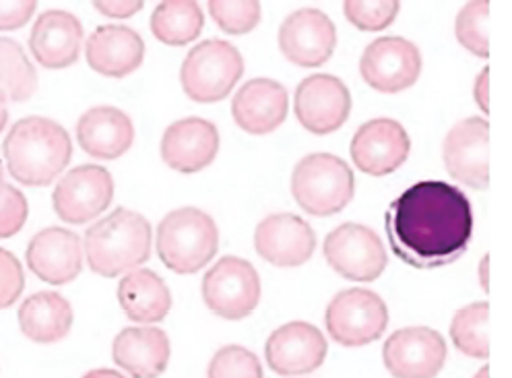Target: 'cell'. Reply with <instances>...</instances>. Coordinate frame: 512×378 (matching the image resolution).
Wrapping results in <instances>:
<instances>
[{
  "mask_svg": "<svg viewBox=\"0 0 512 378\" xmlns=\"http://www.w3.org/2000/svg\"><path fill=\"white\" fill-rule=\"evenodd\" d=\"M384 230L405 265L440 269L465 255L473 236L471 203L453 184L424 180L389 205Z\"/></svg>",
  "mask_w": 512,
  "mask_h": 378,
  "instance_id": "cell-1",
  "label": "cell"
},
{
  "mask_svg": "<svg viewBox=\"0 0 512 378\" xmlns=\"http://www.w3.org/2000/svg\"><path fill=\"white\" fill-rule=\"evenodd\" d=\"M5 164L11 176L25 186H48L73 155V143L64 126L44 116H27L13 124L5 143Z\"/></svg>",
  "mask_w": 512,
  "mask_h": 378,
  "instance_id": "cell-2",
  "label": "cell"
},
{
  "mask_svg": "<svg viewBox=\"0 0 512 378\" xmlns=\"http://www.w3.org/2000/svg\"><path fill=\"white\" fill-rule=\"evenodd\" d=\"M83 250L89 269L102 277L139 269L151 257V224L141 213L118 207L85 232Z\"/></svg>",
  "mask_w": 512,
  "mask_h": 378,
  "instance_id": "cell-3",
  "label": "cell"
},
{
  "mask_svg": "<svg viewBox=\"0 0 512 378\" xmlns=\"http://www.w3.org/2000/svg\"><path fill=\"white\" fill-rule=\"evenodd\" d=\"M155 246L168 269L192 275L215 259L219 230L209 213L197 207H182L159 222Z\"/></svg>",
  "mask_w": 512,
  "mask_h": 378,
  "instance_id": "cell-4",
  "label": "cell"
},
{
  "mask_svg": "<svg viewBox=\"0 0 512 378\" xmlns=\"http://www.w3.org/2000/svg\"><path fill=\"white\" fill-rule=\"evenodd\" d=\"M356 178L337 155L312 153L294 168L292 193L310 215L329 217L343 211L354 199Z\"/></svg>",
  "mask_w": 512,
  "mask_h": 378,
  "instance_id": "cell-5",
  "label": "cell"
},
{
  "mask_svg": "<svg viewBox=\"0 0 512 378\" xmlns=\"http://www.w3.org/2000/svg\"><path fill=\"white\" fill-rule=\"evenodd\" d=\"M244 73V58L226 40H207L192 48L180 69V83L192 102L213 104L228 98Z\"/></svg>",
  "mask_w": 512,
  "mask_h": 378,
  "instance_id": "cell-6",
  "label": "cell"
},
{
  "mask_svg": "<svg viewBox=\"0 0 512 378\" xmlns=\"http://www.w3.org/2000/svg\"><path fill=\"white\" fill-rule=\"evenodd\" d=\"M325 325L331 339L343 348H362L380 339L389 325V310L378 294L351 288L329 302Z\"/></svg>",
  "mask_w": 512,
  "mask_h": 378,
  "instance_id": "cell-7",
  "label": "cell"
},
{
  "mask_svg": "<svg viewBox=\"0 0 512 378\" xmlns=\"http://www.w3.org/2000/svg\"><path fill=\"white\" fill-rule=\"evenodd\" d=\"M203 300L221 319H246L261 302L259 273L240 257H223L203 277Z\"/></svg>",
  "mask_w": 512,
  "mask_h": 378,
  "instance_id": "cell-8",
  "label": "cell"
},
{
  "mask_svg": "<svg viewBox=\"0 0 512 378\" xmlns=\"http://www.w3.org/2000/svg\"><path fill=\"white\" fill-rule=\"evenodd\" d=\"M114 199V178L104 166H79L64 174L52 195V205L62 222L81 226L104 213Z\"/></svg>",
  "mask_w": 512,
  "mask_h": 378,
  "instance_id": "cell-9",
  "label": "cell"
},
{
  "mask_svg": "<svg viewBox=\"0 0 512 378\" xmlns=\"http://www.w3.org/2000/svg\"><path fill=\"white\" fill-rule=\"evenodd\" d=\"M327 263L345 279L374 281L387 269V250L378 234L360 224H343L325 240Z\"/></svg>",
  "mask_w": 512,
  "mask_h": 378,
  "instance_id": "cell-10",
  "label": "cell"
},
{
  "mask_svg": "<svg viewBox=\"0 0 512 378\" xmlns=\"http://www.w3.org/2000/svg\"><path fill=\"white\" fill-rule=\"evenodd\" d=\"M420 73V50L405 38L387 36L374 40L360 58L362 79L380 93H397L409 89L420 79Z\"/></svg>",
  "mask_w": 512,
  "mask_h": 378,
  "instance_id": "cell-11",
  "label": "cell"
},
{
  "mask_svg": "<svg viewBox=\"0 0 512 378\" xmlns=\"http://www.w3.org/2000/svg\"><path fill=\"white\" fill-rule=\"evenodd\" d=\"M488 139L490 124L479 116L457 122L444 139L442 157L446 172L473 191H484L490 184Z\"/></svg>",
  "mask_w": 512,
  "mask_h": 378,
  "instance_id": "cell-12",
  "label": "cell"
},
{
  "mask_svg": "<svg viewBox=\"0 0 512 378\" xmlns=\"http://www.w3.org/2000/svg\"><path fill=\"white\" fill-rule=\"evenodd\" d=\"M294 110L298 122L314 135H331L347 122L351 96L347 85L333 75L306 77L298 89Z\"/></svg>",
  "mask_w": 512,
  "mask_h": 378,
  "instance_id": "cell-13",
  "label": "cell"
},
{
  "mask_svg": "<svg viewBox=\"0 0 512 378\" xmlns=\"http://www.w3.org/2000/svg\"><path fill=\"white\" fill-rule=\"evenodd\" d=\"M444 337L428 327L395 331L384 343V366L395 378H436L446 362Z\"/></svg>",
  "mask_w": 512,
  "mask_h": 378,
  "instance_id": "cell-14",
  "label": "cell"
},
{
  "mask_svg": "<svg viewBox=\"0 0 512 378\" xmlns=\"http://www.w3.org/2000/svg\"><path fill=\"white\" fill-rule=\"evenodd\" d=\"M337 34L333 21L316 9L292 13L279 27V48L296 67H323L333 56Z\"/></svg>",
  "mask_w": 512,
  "mask_h": 378,
  "instance_id": "cell-15",
  "label": "cell"
},
{
  "mask_svg": "<svg viewBox=\"0 0 512 378\" xmlns=\"http://www.w3.org/2000/svg\"><path fill=\"white\" fill-rule=\"evenodd\" d=\"M409 151V135L393 118H374L362 124L351 141V160L370 176L393 174L405 164Z\"/></svg>",
  "mask_w": 512,
  "mask_h": 378,
  "instance_id": "cell-16",
  "label": "cell"
},
{
  "mask_svg": "<svg viewBox=\"0 0 512 378\" xmlns=\"http://www.w3.org/2000/svg\"><path fill=\"white\" fill-rule=\"evenodd\" d=\"M329 352L325 335L310 323H287L271 333L265 358L281 376H302L323 366Z\"/></svg>",
  "mask_w": 512,
  "mask_h": 378,
  "instance_id": "cell-17",
  "label": "cell"
},
{
  "mask_svg": "<svg viewBox=\"0 0 512 378\" xmlns=\"http://www.w3.org/2000/svg\"><path fill=\"white\" fill-rule=\"evenodd\" d=\"M254 246L275 267H300L314 255L316 236L308 222L294 213H273L256 226Z\"/></svg>",
  "mask_w": 512,
  "mask_h": 378,
  "instance_id": "cell-18",
  "label": "cell"
},
{
  "mask_svg": "<svg viewBox=\"0 0 512 378\" xmlns=\"http://www.w3.org/2000/svg\"><path fill=\"white\" fill-rule=\"evenodd\" d=\"M27 267L50 286H64L83 269L81 238L67 228L40 230L27 244Z\"/></svg>",
  "mask_w": 512,
  "mask_h": 378,
  "instance_id": "cell-19",
  "label": "cell"
},
{
  "mask_svg": "<svg viewBox=\"0 0 512 378\" xmlns=\"http://www.w3.org/2000/svg\"><path fill=\"white\" fill-rule=\"evenodd\" d=\"M162 160L176 172L197 174L213 164L219 151L217 126L205 118H182L162 137Z\"/></svg>",
  "mask_w": 512,
  "mask_h": 378,
  "instance_id": "cell-20",
  "label": "cell"
},
{
  "mask_svg": "<svg viewBox=\"0 0 512 378\" xmlns=\"http://www.w3.org/2000/svg\"><path fill=\"white\" fill-rule=\"evenodd\" d=\"M83 48V25L67 11L42 13L29 34V52L44 69L73 67Z\"/></svg>",
  "mask_w": 512,
  "mask_h": 378,
  "instance_id": "cell-21",
  "label": "cell"
},
{
  "mask_svg": "<svg viewBox=\"0 0 512 378\" xmlns=\"http://www.w3.org/2000/svg\"><path fill=\"white\" fill-rule=\"evenodd\" d=\"M85 58L95 73L124 79L143 65L145 42L126 25H102L89 36Z\"/></svg>",
  "mask_w": 512,
  "mask_h": 378,
  "instance_id": "cell-22",
  "label": "cell"
},
{
  "mask_svg": "<svg viewBox=\"0 0 512 378\" xmlns=\"http://www.w3.org/2000/svg\"><path fill=\"white\" fill-rule=\"evenodd\" d=\"M290 100L281 83L252 79L240 87L232 102L236 124L248 135H269L283 124Z\"/></svg>",
  "mask_w": 512,
  "mask_h": 378,
  "instance_id": "cell-23",
  "label": "cell"
},
{
  "mask_svg": "<svg viewBox=\"0 0 512 378\" xmlns=\"http://www.w3.org/2000/svg\"><path fill=\"white\" fill-rule=\"evenodd\" d=\"M112 358L133 378H159L170 362V337L157 327L122 329L112 343Z\"/></svg>",
  "mask_w": 512,
  "mask_h": 378,
  "instance_id": "cell-24",
  "label": "cell"
},
{
  "mask_svg": "<svg viewBox=\"0 0 512 378\" xmlns=\"http://www.w3.org/2000/svg\"><path fill=\"white\" fill-rule=\"evenodd\" d=\"M77 141L91 157L116 160L133 147L135 124L118 108H91L77 122Z\"/></svg>",
  "mask_w": 512,
  "mask_h": 378,
  "instance_id": "cell-25",
  "label": "cell"
},
{
  "mask_svg": "<svg viewBox=\"0 0 512 378\" xmlns=\"http://www.w3.org/2000/svg\"><path fill=\"white\" fill-rule=\"evenodd\" d=\"M118 302L135 323H159L168 317L172 294L166 281L151 269L128 271L118 283Z\"/></svg>",
  "mask_w": 512,
  "mask_h": 378,
  "instance_id": "cell-26",
  "label": "cell"
},
{
  "mask_svg": "<svg viewBox=\"0 0 512 378\" xmlns=\"http://www.w3.org/2000/svg\"><path fill=\"white\" fill-rule=\"evenodd\" d=\"M17 319L27 339L50 345L69 335L73 308L67 298L56 292H38L21 304Z\"/></svg>",
  "mask_w": 512,
  "mask_h": 378,
  "instance_id": "cell-27",
  "label": "cell"
},
{
  "mask_svg": "<svg viewBox=\"0 0 512 378\" xmlns=\"http://www.w3.org/2000/svg\"><path fill=\"white\" fill-rule=\"evenodd\" d=\"M205 23L195 0H168L159 3L151 15L153 36L166 46H186L195 42Z\"/></svg>",
  "mask_w": 512,
  "mask_h": 378,
  "instance_id": "cell-28",
  "label": "cell"
},
{
  "mask_svg": "<svg viewBox=\"0 0 512 378\" xmlns=\"http://www.w3.org/2000/svg\"><path fill=\"white\" fill-rule=\"evenodd\" d=\"M0 89L9 102H27L38 89V73L19 42L0 36Z\"/></svg>",
  "mask_w": 512,
  "mask_h": 378,
  "instance_id": "cell-29",
  "label": "cell"
},
{
  "mask_svg": "<svg viewBox=\"0 0 512 378\" xmlns=\"http://www.w3.org/2000/svg\"><path fill=\"white\" fill-rule=\"evenodd\" d=\"M488 317V302H473L455 314L451 323V339L459 352L477 360H486L490 356Z\"/></svg>",
  "mask_w": 512,
  "mask_h": 378,
  "instance_id": "cell-30",
  "label": "cell"
},
{
  "mask_svg": "<svg viewBox=\"0 0 512 378\" xmlns=\"http://www.w3.org/2000/svg\"><path fill=\"white\" fill-rule=\"evenodd\" d=\"M488 17H490L488 0H475V3H469L463 7L455 23L457 40L463 44V48L482 58L490 56Z\"/></svg>",
  "mask_w": 512,
  "mask_h": 378,
  "instance_id": "cell-31",
  "label": "cell"
},
{
  "mask_svg": "<svg viewBox=\"0 0 512 378\" xmlns=\"http://www.w3.org/2000/svg\"><path fill=\"white\" fill-rule=\"evenodd\" d=\"M207 9L217 27L230 36H244L261 21V5L254 0H211Z\"/></svg>",
  "mask_w": 512,
  "mask_h": 378,
  "instance_id": "cell-32",
  "label": "cell"
},
{
  "mask_svg": "<svg viewBox=\"0 0 512 378\" xmlns=\"http://www.w3.org/2000/svg\"><path fill=\"white\" fill-rule=\"evenodd\" d=\"M399 9L395 0H349L343 5L347 21L362 31L387 29L397 19Z\"/></svg>",
  "mask_w": 512,
  "mask_h": 378,
  "instance_id": "cell-33",
  "label": "cell"
},
{
  "mask_svg": "<svg viewBox=\"0 0 512 378\" xmlns=\"http://www.w3.org/2000/svg\"><path fill=\"white\" fill-rule=\"evenodd\" d=\"M209 378H263V366L242 345H226L213 356Z\"/></svg>",
  "mask_w": 512,
  "mask_h": 378,
  "instance_id": "cell-34",
  "label": "cell"
},
{
  "mask_svg": "<svg viewBox=\"0 0 512 378\" xmlns=\"http://www.w3.org/2000/svg\"><path fill=\"white\" fill-rule=\"evenodd\" d=\"M29 205L15 184H5L0 193V238H13L27 222Z\"/></svg>",
  "mask_w": 512,
  "mask_h": 378,
  "instance_id": "cell-35",
  "label": "cell"
},
{
  "mask_svg": "<svg viewBox=\"0 0 512 378\" xmlns=\"http://www.w3.org/2000/svg\"><path fill=\"white\" fill-rule=\"evenodd\" d=\"M25 288V275L11 250L0 248V310L11 308Z\"/></svg>",
  "mask_w": 512,
  "mask_h": 378,
  "instance_id": "cell-36",
  "label": "cell"
},
{
  "mask_svg": "<svg viewBox=\"0 0 512 378\" xmlns=\"http://www.w3.org/2000/svg\"><path fill=\"white\" fill-rule=\"evenodd\" d=\"M36 9V0H0V31L21 29L31 21Z\"/></svg>",
  "mask_w": 512,
  "mask_h": 378,
  "instance_id": "cell-37",
  "label": "cell"
},
{
  "mask_svg": "<svg viewBox=\"0 0 512 378\" xmlns=\"http://www.w3.org/2000/svg\"><path fill=\"white\" fill-rule=\"evenodd\" d=\"M93 9L110 19H128L143 9V3L139 0H102V3H95Z\"/></svg>",
  "mask_w": 512,
  "mask_h": 378,
  "instance_id": "cell-38",
  "label": "cell"
},
{
  "mask_svg": "<svg viewBox=\"0 0 512 378\" xmlns=\"http://www.w3.org/2000/svg\"><path fill=\"white\" fill-rule=\"evenodd\" d=\"M473 98H475V104L482 108V112L488 114L490 110V69L488 67L475 79Z\"/></svg>",
  "mask_w": 512,
  "mask_h": 378,
  "instance_id": "cell-39",
  "label": "cell"
},
{
  "mask_svg": "<svg viewBox=\"0 0 512 378\" xmlns=\"http://www.w3.org/2000/svg\"><path fill=\"white\" fill-rule=\"evenodd\" d=\"M477 275H479V283H482L484 292H488L490 290V257L488 255L482 259V263H479Z\"/></svg>",
  "mask_w": 512,
  "mask_h": 378,
  "instance_id": "cell-40",
  "label": "cell"
},
{
  "mask_svg": "<svg viewBox=\"0 0 512 378\" xmlns=\"http://www.w3.org/2000/svg\"><path fill=\"white\" fill-rule=\"evenodd\" d=\"M7 122H9V98L7 93L0 89V133L7 129Z\"/></svg>",
  "mask_w": 512,
  "mask_h": 378,
  "instance_id": "cell-41",
  "label": "cell"
},
{
  "mask_svg": "<svg viewBox=\"0 0 512 378\" xmlns=\"http://www.w3.org/2000/svg\"><path fill=\"white\" fill-rule=\"evenodd\" d=\"M83 378H124L120 372L110 370V368H100V370H91Z\"/></svg>",
  "mask_w": 512,
  "mask_h": 378,
  "instance_id": "cell-42",
  "label": "cell"
},
{
  "mask_svg": "<svg viewBox=\"0 0 512 378\" xmlns=\"http://www.w3.org/2000/svg\"><path fill=\"white\" fill-rule=\"evenodd\" d=\"M473 378H490V368H488V366H484V368L479 370Z\"/></svg>",
  "mask_w": 512,
  "mask_h": 378,
  "instance_id": "cell-43",
  "label": "cell"
},
{
  "mask_svg": "<svg viewBox=\"0 0 512 378\" xmlns=\"http://www.w3.org/2000/svg\"><path fill=\"white\" fill-rule=\"evenodd\" d=\"M5 172H3V164H0V193H3V188H5Z\"/></svg>",
  "mask_w": 512,
  "mask_h": 378,
  "instance_id": "cell-44",
  "label": "cell"
}]
</instances>
